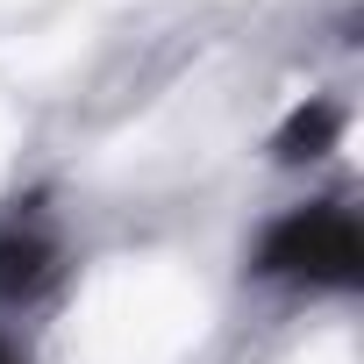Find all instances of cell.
<instances>
[{"mask_svg": "<svg viewBox=\"0 0 364 364\" xmlns=\"http://www.w3.org/2000/svg\"><path fill=\"white\" fill-rule=\"evenodd\" d=\"M257 272L264 279H286V286H328V293H350L364 286V229L350 208H293L286 222L264 229L257 243Z\"/></svg>", "mask_w": 364, "mask_h": 364, "instance_id": "cell-1", "label": "cell"}, {"mask_svg": "<svg viewBox=\"0 0 364 364\" xmlns=\"http://www.w3.org/2000/svg\"><path fill=\"white\" fill-rule=\"evenodd\" d=\"M336 136H343V107H336V100H307V107H293L286 129L272 136V157H279V164H307V157H328Z\"/></svg>", "mask_w": 364, "mask_h": 364, "instance_id": "cell-2", "label": "cell"}, {"mask_svg": "<svg viewBox=\"0 0 364 364\" xmlns=\"http://www.w3.org/2000/svg\"><path fill=\"white\" fill-rule=\"evenodd\" d=\"M50 272H58V250H50L36 229H8V236H0V300H29V293H43Z\"/></svg>", "mask_w": 364, "mask_h": 364, "instance_id": "cell-3", "label": "cell"}, {"mask_svg": "<svg viewBox=\"0 0 364 364\" xmlns=\"http://www.w3.org/2000/svg\"><path fill=\"white\" fill-rule=\"evenodd\" d=\"M0 364H15V357H8V343H0Z\"/></svg>", "mask_w": 364, "mask_h": 364, "instance_id": "cell-4", "label": "cell"}]
</instances>
